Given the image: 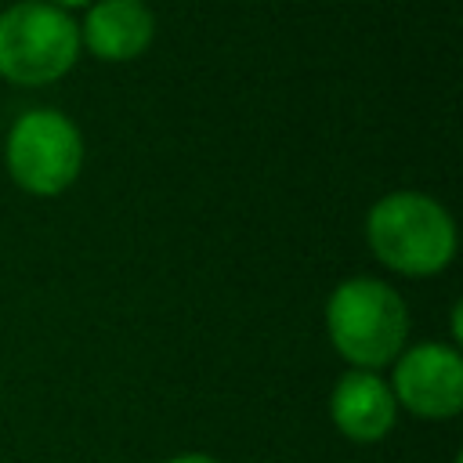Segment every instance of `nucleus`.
Masks as SVG:
<instances>
[{"label":"nucleus","instance_id":"obj_1","mask_svg":"<svg viewBox=\"0 0 463 463\" xmlns=\"http://www.w3.org/2000/svg\"><path fill=\"white\" fill-rule=\"evenodd\" d=\"M365 239L380 264L398 275H438L456 253V224L449 210L423 192H391L373 203Z\"/></svg>","mask_w":463,"mask_h":463},{"label":"nucleus","instance_id":"obj_2","mask_svg":"<svg viewBox=\"0 0 463 463\" xmlns=\"http://www.w3.org/2000/svg\"><path fill=\"white\" fill-rule=\"evenodd\" d=\"M326 329L340 358L376 373L405 351L409 311L398 289L380 279H344L326 300Z\"/></svg>","mask_w":463,"mask_h":463},{"label":"nucleus","instance_id":"obj_3","mask_svg":"<svg viewBox=\"0 0 463 463\" xmlns=\"http://www.w3.org/2000/svg\"><path fill=\"white\" fill-rule=\"evenodd\" d=\"M80 54V25L40 0L0 14V76L18 87H40L65 76Z\"/></svg>","mask_w":463,"mask_h":463},{"label":"nucleus","instance_id":"obj_4","mask_svg":"<svg viewBox=\"0 0 463 463\" xmlns=\"http://www.w3.org/2000/svg\"><path fill=\"white\" fill-rule=\"evenodd\" d=\"M7 170L33 195L65 192L83 166V137L58 109H29L7 130Z\"/></svg>","mask_w":463,"mask_h":463},{"label":"nucleus","instance_id":"obj_5","mask_svg":"<svg viewBox=\"0 0 463 463\" xmlns=\"http://www.w3.org/2000/svg\"><path fill=\"white\" fill-rule=\"evenodd\" d=\"M391 394L420 420H452L463 409V358L449 344H416L394 358Z\"/></svg>","mask_w":463,"mask_h":463},{"label":"nucleus","instance_id":"obj_6","mask_svg":"<svg viewBox=\"0 0 463 463\" xmlns=\"http://www.w3.org/2000/svg\"><path fill=\"white\" fill-rule=\"evenodd\" d=\"M329 420L344 438L362 445L387 438L398 420V402L391 394V383L369 369L344 373L329 394Z\"/></svg>","mask_w":463,"mask_h":463},{"label":"nucleus","instance_id":"obj_7","mask_svg":"<svg viewBox=\"0 0 463 463\" xmlns=\"http://www.w3.org/2000/svg\"><path fill=\"white\" fill-rule=\"evenodd\" d=\"M156 33V18L141 0H94L80 29V43L101 61L137 58Z\"/></svg>","mask_w":463,"mask_h":463},{"label":"nucleus","instance_id":"obj_8","mask_svg":"<svg viewBox=\"0 0 463 463\" xmlns=\"http://www.w3.org/2000/svg\"><path fill=\"white\" fill-rule=\"evenodd\" d=\"M166 463H221V459H213V456H206V452H181V456H174V459H166Z\"/></svg>","mask_w":463,"mask_h":463},{"label":"nucleus","instance_id":"obj_9","mask_svg":"<svg viewBox=\"0 0 463 463\" xmlns=\"http://www.w3.org/2000/svg\"><path fill=\"white\" fill-rule=\"evenodd\" d=\"M87 4H90V0H51V7H58V11H61V7H87Z\"/></svg>","mask_w":463,"mask_h":463}]
</instances>
